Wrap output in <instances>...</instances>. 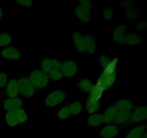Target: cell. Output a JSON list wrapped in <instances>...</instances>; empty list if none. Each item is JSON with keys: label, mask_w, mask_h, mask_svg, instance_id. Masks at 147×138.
Returning a JSON list of instances; mask_svg holds the SVG:
<instances>
[{"label": "cell", "mask_w": 147, "mask_h": 138, "mask_svg": "<svg viewBox=\"0 0 147 138\" xmlns=\"http://www.w3.org/2000/svg\"><path fill=\"white\" fill-rule=\"evenodd\" d=\"M118 59L112 60L111 63L104 69L103 73L100 75L98 80L97 86L103 91L108 89L113 85L116 79V70H117Z\"/></svg>", "instance_id": "1"}, {"label": "cell", "mask_w": 147, "mask_h": 138, "mask_svg": "<svg viewBox=\"0 0 147 138\" xmlns=\"http://www.w3.org/2000/svg\"><path fill=\"white\" fill-rule=\"evenodd\" d=\"M29 80L35 89H42L48 84L50 78L42 70H35L30 73Z\"/></svg>", "instance_id": "2"}, {"label": "cell", "mask_w": 147, "mask_h": 138, "mask_svg": "<svg viewBox=\"0 0 147 138\" xmlns=\"http://www.w3.org/2000/svg\"><path fill=\"white\" fill-rule=\"evenodd\" d=\"M27 119V114L22 109L9 112L6 115V122L10 126H14L25 122Z\"/></svg>", "instance_id": "3"}, {"label": "cell", "mask_w": 147, "mask_h": 138, "mask_svg": "<svg viewBox=\"0 0 147 138\" xmlns=\"http://www.w3.org/2000/svg\"><path fill=\"white\" fill-rule=\"evenodd\" d=\"M66 94L63 91L55 90L49 93L45 100V103L47 106H55L60 104L65 99Z\"/></svg>", "instance_id": "4"}, {"label": "cell", "mask_w": 147, "mask_h": 138, "mask_svg": "<svg viewBox=\"0 0 147 138\" xmlns=\"http://www.w3.org/2000/svg\"><path fill=\"white\" fill-rule=\"evenodd\" d=\"M20 93L24 97H31L35 93V88L27 77H21L18 80Z\"/></svg>", "instance_id": "5"}, {"label": "cell", "mask_w": 147, "mask_h": 138, "mask_svg": "<svg viewBox=\"0 0 147 138\" xmlns=\"http://www.w3.org/2000/svg\"><path fill=\"white\" fill-rule=\"evenodd\" d=\"M147 121V106H138L132 110L131 113V123H140Z\"/></svg>", "instance_id": "6"}, {"label": "cell", "mask_w": 147, "mask_h": 138, "mask_svg": "<svg viewBox=\"0 0 147 138\" xmlns=\"http://www.w3.org/2000/svg\"><path fill=\"white\" fill-rule=\"evenodd\" d=\"M62 62L57 58H47L43 59L41 62V70L46 74H48L50 71L55 68L61 69Z\"/></svg>", "instance_id": "7"}, {"label": "cell", "mask_w": 147, "mask_h": 138, "mask_svg": "<svg viewBox=\"0 0 147 138\" xmlns=\"http://www.w3.org/2000/svg\"><path fill=\"white\" fill-rule=\"evenodd\" d=\"M77 70V63L74 60H68L62 63L61 71L63 73V76H65V77H73L76 74Z\"/></svg>", "instance_id": "8"}, {"label": "cell", "mask_w": 147, "mask_h": 138, "mask_svg": "<svg viewBox=\"0 0 147 138\" xmlns=\"http://www.w3.org/2000/svg\"><path fill=\"white\" fill-rule=\"evenodd\" d=\"M1 57L10 60H16L20 58L22 56V53L20 50L14 47H6L1 50Z\"/></svg>", "instance_id": "9"}, {"label": "cell", "mask_w": 147, "mask_h": 138, "mask_svg": "<svg viewBox=\"0 0 147 138\" xmlns=\"http://www.w3.org/2000/svg\"><path fill=\"white\" fill-rule=\"evenodd\" d=\"M23 101L18 97L8 98L4 101V108L8 112L22 109Z\"/></svg>", "instance_id": "10"}, {"label": "cell", "mask_w": 147, "mask_h": 138, "mask_svg": "<svg viewBox=\"0 0 147 138\" xmlns=\"http://www.w3.org/2000/svg\"><path fill=\"white\" fill-rule=\"evenodd\" d=\"M99 134L103 138H115L119 134V129L116 125L108 124L100 129Z\"/></svg>", "instance_id": "11"}, {"label": "cell", "mask_w": 147, "mask_h": 138, "mask_svg": "<svg viewBox=\"0 0 147 138\" xmlns=\"http://www.w3.org/2000/svg\"><path fill=\"white\" fill-rule=\"evenodd\" d=\"M19 93L20 88L18 80L16 79H11L6 86V94L9 98H15L17 97Z\"/></svg>", "instance_id": "12"}, {"label": "cell", "mask_w": 147, "mask_h": 138, "mask_svg": "<svg viewBox=\"0 0 147 138\" xmlns=\"http://www.w3.org/2000/svg\"><path fill=\"white\" fill-rule=\"evenodd\" d=\"M127 34V27L124 24L119 25L115 29L113 33V39L119 44H124V39Z\"/></svg>", "instance_id": "13"}, {"label": "cell", "mask_w": 147, "mask_h": 138, "mask_svg": "<svg viewBox=\"0 0 147 138\" xmlns=\"http://www.w3.org/2000/svg\"><path fill=\"white\" fill-rule=\"evenodd\" d=\"M73 42L76 48L78 50L80 53H86V47H85V39L84 34H81L79 32L76 31L72 34Z\"/></svg>", "instance_id": "14"}, {"label": "cell", "mask_w": 147, "mask_h": 138, "mask_svg": "<svg viewBox=\"0 0 147 138\" xmlns=\"http://www.w3.org/2000/svg\"><path fill=\"white\" fill-rule=\"evenodd\" d=\"M142 43V37L140 33L137 32H132L126 34L124 39V44L128 45H138Z\"/></svg>", "instance_id": "15"}, {"label": "cell", "mask_w": 147, "mask_h": 138, "mask_svg": "<svg viewBox=\"0 0 147 138\" xmlns=\"http://www.w3.org/2000/svg\"><path fill=\"white\" fill-rule=\"evenodd\" d=\"M146 126L144 124H139L129 131L124 138H144Z\"/></svg>", "instance_id": "16"}, {"label": "cell", "mask_w": 147, "mask_h": 138, "mask_svg": "<svg viewBox=\"0 0 147 138\" xmlns=\"http://www.w3.org/2000/svg\"><path fill=\"white\" fill-rule=\"evenodd\" d=\"M75 13L76 17L83 22H89L91 21V12L89 10L85 9L83 7L78 5L75 8Z\"/></svg>", "instance_id": "17"}, {"label": "cell", "mask_w": 147, "mask_h": 138, "mask_svg": "<svg viewBox=\"0 0 147 138\" xmlns=\"http://www.w3.org/2000/svg\"><path fill=\"white\" fill-rule=\"evenodd\" d=\"M85 47L86 53L89 54H93L96 50V42L93 35L90 34H84Z\"/></svg>", "instance_id": "18"}, {"label": "cell", "mask_w": 147, "mask_h": 138, "mask_svg": "<svg viewBox=\"0 0 147 138\" xmlns=\"http://www.w3.org/2000/svg\"><path fill=\"white\" fill-rule=\"evenodd\" d=\"M117 109L119 111H127V112H132L134 109V103L131 99H122L116 102V105Z\"/></svg>", "instance_id": "19"}, {"label": "cell", "mask_w": 147, "mask_h": 138, "mask_svg": "<svg viewBox=\"0 0 147 138\" xmlns=\"http://www.w3.org/2000/svg\"><path fill=\"white\" fill-rule=\"evenodd\" d=\"M118 113V109L115 105L111 106L105 111L103 114V122L105 123H111L113 122L116 119V116Z\"/></svg>", "instance_id": "20"}, {"label": "cell", "mask_w": 147, "mask_h": 138, "mask_svg": "<svg viewBox=\"0 0 147 138\" xmlns=\"http://www.w3.org/2000/svg\"><path fill=\"white\" fill-rule=\"evenodd\" d=\"M131 112L127 111H119L118 110L117 115L116 116L114 122L118 125H123L129 122Z\"/></svg>", "instance_id": "21"}, {"label": "cell", "mask_w": 147, "mask_h": 138, "mask_svg": "<svg viewBox=\"0 0 147 138\" xmlns=\"http://www.w3.org/2000/svg\"><path fill=\"white\" fill-rule=\"evenodd\" d=\"M87 122L91 126H100L103 123V115L100 114H93L87 119Z\"/></svg>", "instance_id": "22"}, {"label": "cell", "mask_w": 147, "mask_h": 138, "mask_svg": "<svg viewBox=\"0 0 147 138\" xmlns=\"http://www.w3.org/2000/svg\"><path fill=\"white\" fill-rule=\"evenodd\" d=\"M100 106V101H94L88 99L87 103H86V110L88 113L93 114L98 110Z\"/></svg>", "instance_id": "23"}, {"label": "cell", "mask_w": 147, "mask_h": 138, "mask_svg": "<svg viewBox=\"0 0 147 138\" xmlns=\"http://www.w3.org/2000/svg\"><path fill=\"white\" fill-rule=\"evenodd\" d=\"M89 93L90 94H89L88 99L94 101H100V97L103 95V90L99 88L97 85H96Z\"/></svg>", "instance_id": "24"}, {"label": "cell", "mask_w": 147, "mask_h": 138, "mask_svg": "<svg viewBox=\"0 0 147 138\" xmlns=\"http://www.w3.org/2000/svg\"><path fill=\"white\" fill-rule=\"evenodd\" d=\"M78 86L81 90L86 92H90L93 89V88L94 87V85L92 83L91 80L87 78L81 79L79 82Z\"/></svg>", "instance_id": "25"}, {"label": "cell", "mask_w": 147, "mask_h": 138, "mask_svg": "<svg viewBox=\"0 0 147 138\" xmlns=\"http://www.w3.org/2000/svg\"><path fill=\"white\" fill-rule=\"evenodd\" d=\"M69 109H70V114L73 115H77L80 114L83 110V105L80 102L75 101L70 103L68 106Z\"/></svg>", "instance_id": "26"}, {"label": "cell", "mask_w": 147, "mask_h": 138, "mask_svg": "<svg viewBox=\"0 0 147 138\" xmlns=\"http://www.w3.org/2000/svg\"><path fill=\"white\" fill-rule=\"evenodd\" d=\"M12 37L9 33H0V47H6L11 44Z\"/></svg>", "instance_id": "27"}, {"label": "cell", "mask_w": 147, "mask_h": 138, "mask_svg": "<svg viewBox=\"0 0 147 138\" xmlns=\"http://www.w3.org/2000/svg\"><path fill=\"white\" fill-rule=\"evenodd\" d=\"M139 13L137 9L135 7L126 9V18L129 20H135L139 17Z\"/></svg>", "instance_id": "28"}, {"label": "cell", "mask_w": 147, "mask_h": 138, "mask_svg": "<svg viewBox=\"0 0 147 138\" xmlns=\"http://www.w3.org/2000/svg\"><path fill=\"white\" fill-rule=\"evenodd\" d=\"M70 112L68 106H65L62 107L57 112V117L60 120H65L70 116Z\"/></svg>", "instance_id": "29"}, {"label": "cell", "mask_w": 147, "mask_h": 138, "mask_svg": "<svg viewBox=\"0 0 147 138\" xmlns=\"http://www.w3.org/2000/svg\"><path fill=\"white\" fill-rule=\"evenodd\" d=\"M114 10L111 7H105L103 11V17L107 21H111L114 17Z\"/></svg>", "instance_id": "30"}, {"label": "cell", "mask_w": 147, "mask_h": 138, "mask_svg": "<svg viewBox=\"0 0 147 138\" xmlns=\"http://www.w3.org/2000/svg\"><path fill=\"white\" fill-rule=\"evenodd\" d=\"M47 75H48L49 78H50L53 80H60V79L63 78V77L61 69L60 68L54 69V70H53L52 71H50Z\"/></svg>", "instance_id": "31"}, {"label": "cell", "mask_w": 147, "mask_h": 138, "mask_svg": "<svg viewBox=\"0 0 147 138\" xmlns=\"http://www.w3.org/2000/svg\"><path fill=\"white\" fill-rule=\"evenodd\" d=\"M112 60L113 59H111L109 56L106 55H102L99 57V61H100V65L104 69L106 68L111 63Z\"/></svg>", "instance_id": "32"}, {"label": "cell", "mask_w": 147, "mask_h": 138, "mask_svg": "<svg viewBox=\"0 0 147 138\" xmlns=\"http://www.w3.org/2000/svg\"><path fill=\"white\" fill-rule=\"evenodd\" d=\"M78 6L83 7L85 9L90 11L93 7V3L91 1H89V0H81V1H79Z\"/></svg>", "instance_id": "33"}, {"label": "cell", "mask_w": 147, "mask_h": 138, "mask_svg": "<svg viewBox=\"0 0 147 138\" xmlns=\"http://www.w3.org/2000/svg\"><path fill=\"white\" fill-rule=\"evenodd\" d=\"M8 83V76L4 72H0V89L6 87Z\"/></svg>", "instance_id": "34"}, {"label": "cell", "mask_w": 147, "mask_h": 138, "mask_svg": "<svg viewBox=\"0 0 147 138\" xmlns=\"http://www.w3.org/2000/svg\"><path fill=\"white\" fill-rule=\"evenodd\" d=\"M135 27H136L137 32L146 30V29H147V21L146 20H142V21L138 22L136 24Z\"/></svg>", "instance_id": "35"}, {"label": "cell", "mask_w": 147, "mask_h": 138, "mask_svg": "<svg viewBox=\"0 0 147 138\" xmlns=\"http://www.w3.org/2000/svg\"><path fill=\"white\" fill-rule=\"evenodd\" d=\"M121 6L126 9H129L132 8L134 7V3L132 1H128V0H125V1H121Z\"/></svg>", "instance_id": "36"}, {"label": "cell", "mask_w": 147, "mask_h": 138, "mask_svg": "<svg viewBox=\"0 0 147 138\" xmlns=\"http://www.w3.org/2000/svg\"><path fill=\"white\" fill-rule=\"evenodd\" d=\"M17 3L20 5L27 7H31L33 4V1L32 0H18L17 1Z\"/></svg>", "instance_id": "37"}, {"label": "cell", "mask_w": 147, "mask_h": 138, "mask_svg": "<svg viewBox=\"0 0 147 138\" xmlns=\"http://www.w3.org/2000/svg\"><path fill=\"white\" fill-rule=\"evenodd\" d=\"M3 17H4V10L0 7V20H1Z\"/></svg>", "instance_id": "38"}, {"label": "cell", "mask_w": 147, "mask_h": 138, "mask_svg": "<svg viewBox=\"0 0 147 138\" xmlns=\"http://www.w3.org/2000/svg\"><path fill=\"white\" fill-rule=\"evenodd\" d=\"M144 138H147V127H146V132H145L144 136Z\"/></svg>", "instance_id": "39"}]
</instances>
